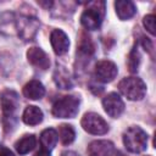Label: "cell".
<instances>
[{
	"mask_svg": "<svg viewBox=\"0 0 156 156\" xmlns=\"http://www.w3.org/2000/svg\"><path fill=\"white\" fill-rule=\"evenodd\" d=\"M105 1H91L88 2L85 10L80 16L82 26L88 30H96L100 28L105 17Z\"/></svg>",
	"mask_w": 156,
	"mask_h": 156,
	"instance_id": "cell-1",
	"label": "cell"
},
{
	"mask_svg": "<svg viewBox=\"0 0 156 156\" xmlns=\"http://www.w3.org/2000/svg\"><path fill=\"white\" fill-rule=\"evenodd\" d=\"M123 144L129 152L139 154L147 146V134L140 127L132 126L123 133Z\"/></svg>",
	"mask_w": 156,
	"mask_h": 156,
	"instance_id": "cell-2",
	"label": "cell"
},
{
	"mask_svg": "<svg viewBox=\"0 0 156 156\" xmlns=\"http://www.w3.org/2000/svg\"><path fill=\"white\" fill-rule=\"evenodd\" d=\"M118 89L122 95L132 101L141 100L146 94V84L141 78L138 77L123 78L118 84Z\"/></svg>",
	"mask_w": 156,
	"mask_h": 156,
	"instance_id": "cell-3",
	"label": "cell"
},
{
	"mask_svg": "<svg viewBox=\"0 0 156 156\" xmlns=\"http://www.w3.org/2000/svg\"><path fill=\"white\" fill-rule=\"evenodd\" d=\"M79 111V99L74 95L60 98L52 105V115L56 118H73Z\"/></svg>",
	"mask_w": 156,
	"mask_h": 156,
	"instance_id": "cell-4",
	"label": "cell"
},
{
	"mask_svg": "<svg viewBox=\"0 0 156 156\" xmlns=\"http://www.w3.org/2000/svg\"><path fill=\"white\" fill-rule=\"evenodd\" d=\"M0 104H1V108H2V113H4V121H9V126H12L11 121L15 118L16 111L20 107V98L18 94L13 90H5L2 91L1 96H0Z\"/></svg>",
	"mask_w": 156,
	"mask_h": 156,
	"instance_id": "cell-5",
	"label": "cell"
},
{
	"mask_svg": "<svg viewBox=\"0 0 156 156\" xmlns=\"http://www.w3.org/2000/svg\"><path fill=\"white\" fill-rule=\"evenodd\" d=\"M80 124L85 132L94 135H102L108 132L107 122L95 112H88L83 116Z\"/></svg>",
	"mask_w": 156,
	"mask_h": 156,
	"instance_id": "cell-6",
	"label": "cell"
},
{
	"mask_svg": "<svg viewBox=\"0 0 156 156\" xmlns=\"http://www.w3.org/2000/svg\"><path fill=\"white\" fill-rule=\"evenodd\" d=\"M94 73L99 82L110 83L116 78V76L118 73V68L115 62H112L110 60H101L96 63Z\"/></svg>",
	"mask_w": 156,
	"mask_h": 156,
	"instance_id": "cell-7",
	"label": "cell"
},
{
	"mask_svg": "<svg viewBox=\"0 0 156 156\" xmlns=\"http://www.w3.org/2000/svg\"><path fill=\"white\" fill-rule=\"evenodd\" d=\"M38 28H39V22L34 17L23 16L17 20L18 35L23 40H32L35 33L38 32Z\"/></svg>",
	"mask_w": 156,
	"mask_h": 156,
	"instance_id": "cell-8",
	"label": "cell"
},
{
	"mask_svg": "<svg viewBox=\"0 0 156 156\" xmlns=\"http://www.w3.org/2000/svg\"><path fill=\"white\" fill-rule=\"evenodd\" d=\"M102 106L105 112L113 118L119 117L124 111V102L117 93H110L102 99Z\"/></svg>",
	"mask_w": 156,
	"mask_h": 156,
	"instance_id": "cell-9",
	"label": "cell"
},
{
	"mask_svg": "<svg viewBox=\"0 0 156 156\" xmlns=\"http://www.w3.org/2000/svg\"><path fill=\"white\" fill-rule=\"evenodd\" d=\"M50 43L56 55H63L68 51L69 39L67 34L61 29H54L50 34Z\"/></svg>",
	"mask_w": 156,
	"mask_h": 156,
	"instance_id": "cell-10",
	"label": "cell"
},
{
	"mask_svg": "<svg viewBox=\"0 0 156 156\" xmlns=\"http://www.w3.org/2000/svg\"><path fill=\"white\" fill-rule=\"evenodd\" d=\"M89 156H112L115 152V145L110 140H94L88 145Z\"/></svg>",
	"mask_w": 156,
	"mask_h": 156,
	"instance_id": "cell-11",
	"label": "cell"
},
{
	"mask_svg": "<svg viewBox=\"0 0 156 156\" xmlns=\"http://www.w3.org/2000/svg\"><path fill=\"white\" fill-rule=\"evenodd\" d=\"M27 58L30 65L35 66L40 69H48L50 66V58L46 55L45 51H43L40 48L32 46L27 51Z\"/></svg>",
	"mask_w": 156,
	"mask_h": 156,
	"instance_id": "cell-12",
	"label": "cell"
},
{
	"mask_svg": "<svg viewBox=\"0 0 156 156\" xmlns=\"http://www.w3.org/2000/svg\"><path fill=\"white\" fill-rule=\"evenodd\" d=\"M23 95L29 100H39L45 95V88L41 82L32 79L23 87Z\"/></svg>",
	"mask_w": 156,
	"mask_h": 156,
	"instance_id": "cell-13",
	"label": "cell"
},
{
	"mask_svg": "<svg viewBox=\"0 0 156 156\" xmlns=\"http://www.w3.org/2000/svg\"><path fill=\"white\" fill-rule=\"evenodd\" d=\"M115 9H116V13H117L118 18L123 20V21L132 18L136 12L135 5L129 0H118V1H116L115 2Z\"/></svg>",
	"mask_w": 156,
	"mask_h": 156,
	"instance_id": "cell-14",
	"label": "cell"
},
{
	"mask_svg": "<svg viewBox=\"0 0 156 156\" xmlns=\"http://www.w3.org/2000/svg\"><path fill=\"white\" fill-rule=\"evenodd\" d=\"M43 117H44L43 111L38 106L30 105V106L26 107L23 116H22V119L28 126H37L43 121Z\"/></svg>",
	"mask_w": 156,
	"mask_h": 156,
	"instance_id": "cell-15",
	"label": "cell"
},
{
	"mask_svg": "<svg viewBox=\"0 0 156 156\" xmlns=\"http://www.w3.org/2000/svg\"><path fill=\"white\" fill-rule=\"evenodd\" d=\"M35 144H37L35 136L33 134H26L16 141L15 149L20 155H26V154H28L29 151H32L34 149Z\"/></svg>",
	"mask_w": 156,
	"mask_h": 156,
	"instance_id": "cell-16",
	"label": "cell"
},
{
	"mask_svg": "<svg viewBox=\"0 0 156 156\" xmlns=\"http://www.w3.org/2000/svg\"><path fill=\"white\" fill-rule=\"evenodd\" d=\"M57 139H58L57 132L54 128H46L40 134V144H41L43 149H45L48 151H50L55 147Z\"/></svg>",
	"mask_w": 156,
	"mask_h": 156,
	"instance_id": "cell-17",
	"label": "cell"
},
{
	"mask_svg": "<svg viewBox=\"0 0 156 156\" xmlns=\"http://www.w3.org/2000/svg\"><path fill=\"white\" fill-rule=\"evenodd\" d=\"M56 132H57V136L60 138V140L63 145H69L76 139V132H74V128L71 124H65L63 123V124L58 126V129Z\"/></svg>",
	"mask_w": 156,
	"mask_h": 156,
	"instance_id": "cell-18",
	"label": "cell"
},
{
	"mask_svg": "<svg viewBox=\"0 0 156 156\" xmlns=\"http://www.w3.org/2000/svg\"><path fill=\"white\" fill-rule=\"evenodd\" d=\"M54 79L56 84L62 89H71L72 88V80L67 73V71L63 67H57V69L54 73Z\"/></svg>",
	"mask_w": 156,
	"mask_h": 156,
	"instance_id": "cell-19",
	"label": "cell"
},
{
	"mask_svg": "<svg viewBox=\"0 0 156 156\" xmlns=\"http://www.w3.org/2000/svg\"><path fill=\"white\" fill-rule=\"evenodd\" d=\"M139 54L135 49L132 50L130 55H129V60H128V66H129V71L130 72H136L138 71V66H139Z\"/></svg>",
	"mask_w": 156,
	"mask_h": 156,
	"instance_id": "cell-20",
	"label": "cell"
},
{
	"mask_svg": "<svg viewBox=\"0 0 156 156\" xmlns=\"http://www.w3.org/2000/svg\"><path fill=\"white\" fill-rule=\"evenodd\" d=\"M143 24L150 34L155 35V16L154 15H146L143 20Z\"/></svg>",
	"mask_w": 156,
	"mask_h": 156,
	"instance_id": "cell-21",
	"label": "cell"
},
{
	"mask_svg": "<svg viewBox=\"0 0 156 156\" xmlns=\"http://www.w3.org/2000/svg\"><path fill=\"white\" fill-rule=\"evenodd\" d=\"M0 156H15V154L4 145H0Z\"/></svg>",
	"mask_w": 156,
	"mask_h": 156,
	"instance_id": "cell-22",
	"label": "cell"
},
{
	"mask_svg": "<svg viewBox=\"0 0 156 156\" xmlns=\"http://www.w3.org/2000/svg\"><path fill=\"white\" fill-rule=\"evenodd\" d=\"M34 156H51V155H50V151H48V150H45V149H41V150H39L38 152H35Z\"/></svg>",
	"mask_w": 156,
	"mask_h": 156,
	"instance_id": "cell-23",
	"label": "cell"
},
{
	"mask_svg": "<svg viewBox=\"0 0 156 156\" xmlns=\"http://www.w3.org/2000/svg\"><path fill=\"white\" fill-rule=\"evenodd\" d=\"M62 156H78V155L76 152H73V151H66V152L62 154Z\"/></svg>",
	"mask_w": 156,
	"mask_h": 156,
	"instance_id": "cell-24",
	"label": "cell"
}]
</instances>
